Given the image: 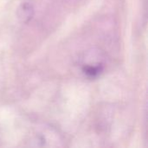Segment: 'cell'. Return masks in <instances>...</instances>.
Instances as JSON below:
<instances>
[{
    "label": "cell",
    "mask_w": 148,
    "mask_h": 148,
    "mask_svg": "<svg viewBox=\"0 0 148 148\" xmlns=\"http://www.w3.org/2000/svg\"><path fill=\"white\" fill-rule=\"evenodd\" d=\"M103 65L101 63L86 64L82 67V72L88 78H97L103 72Z\"/></svg>",
    "instance_id": "7a4b0ae2"
},
{
    "label": "cell",
    "mask_w": 148,
    "mask_h": 148,
    "mask_svg": "<svg viewBox=\"0 0 148 148\" xmlns=\"http://www.w3.org/2000/svg\"><path fill=\"white\" fill-rule=\"evenodd\" d=\"M35 10L33 5L28 2L21 3L16 10L17 17L23 23H29L32 19Z\"/></svg>",
    "instance_id": "6da1fadb"
}]
</instances>
